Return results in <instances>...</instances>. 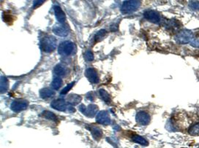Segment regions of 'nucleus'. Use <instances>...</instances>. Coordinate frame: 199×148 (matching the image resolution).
<instances>
[{
  "instance_id": "obj_1",
  "label": "nucleus",
  "mask_w": 199,
  "mask_h": 148,
  "mask_svg": "<svg viewBox=\"0 0 199 148\" xmlns=\"http://www.w3.org/2000/svg\"><path fill=\"white\" fill-rule=\"evenodd\" d=\"M56 47V40L54 37H45L42 39V40L40 42V48L45 52H52L53 50H54V49H55Z\"/></svg>"
},
{
  "instance_id": "obj_2",
  "label": "nucleus",
  "mask_w": 199,
  "mask_h": 148,
  "mask_svg": "<svg viewBox=\"0 0 199 148\" xmlns=\"http://www.w3.org/2000/svg\"><path fill=\"white\" fill-rule=\"evenodd\" d=\"M75 50V45L70 41H64L58 48V53L60 55L69 56Z\"/></svg>"
},
{
  "instance_id": "obj_3",
  "label": "nucleus",
  "mask_w": 199,
  "mask_h": 148,
  "mask_svg": "<svg viewBox=\"0 0 199 148\" xmlns=\"http://www.w3.org/2000/svg\"><path fill=\"white\" fill-rule=\"evenodd\" d=\"M193 37V33L190 30H185L181 31L179 34L176 35L175 40L179 44H187L190 42L191 39Z\"/></svg>"
},
{
  "instance_id": "obj_4",
  "label": "nucleus",
  "mask_w": 199,
  "mask_h": 148,
  "mask_svg": "<svg viewBox=\"0 0 199 148\" xmlns=\"http://www.w3.org/2000/svg\"><path fill=\"white\" fill-rule=\"evenodd\" d=\"M140 5L139 1H125L123 2L121 10L124 13H130L136 11Z\"/></svg>"
},
{
  "instance_id": "obj_5",
  "label": "nucleus",
  "mask_w": 199,
  "mask_h": 148,
  "mask_svg": "<svg viewBox=\"0 0 199 148\" xmlns=\"http://www.w3.org/2000/svg\"><path fill=\"white\" fill-rule=\"evenodd\" d=\"M27 107H28V102L26 101L23 100V99H19V100H15L12 103L10 108L13 112H18L26 110Z\"/></svg>"
},
{
  "instance_id": "obj_6",
  "label": "nucleus",
  "mask_w": 199,
  "mask_h": 148,
  "mask_svg": "<svg viewBox=\"0 0 199 148\" xmlns=\"http://www.w3.org/2000/svg\"><path fill=\"white\" fill-rule=\"evenodd\" d=\"M79 110L86 116L91 118L96 114L97 111V107L96 105H89L88 107H85L84 105H81L79 107Z\"/></svg>"
},
{
  "instance_id": "obj_7",
  "label": "nucleus",
  "mask_w": 199,
  "mask_h": 148,
  "mask_svg": "<svg viewBox=\"0 0 199 148\" xmlns=\"http://www.w3.org/2000/svg\"><path fill=\"white\" fill-rule=\"evenodd\" d=\"M70 107V105H68L63 99H56L51 103L52 108L59 111H62V112L67 110H69Z\"/></svg>"
},
{
  "instance_id": "obj_8",
  "label": "nucleus",
  "mask_w": 199,
  "mask_h": 148,
  "mask_svg": "<svg viewBox=\"0 0 199 148\" xmlns=\"http://www.w3.org/2000/svg\"><path fill=\"white\" fill-rule=\"evenodd\" d=\"M136 119L138 123L140 124V125L146 126L149 123L150 116L149 115V114L146 113V112L140 111V112H138L137 115H136Z\"/></svg>"
},
{
  "instance_id": "obj_9",
  "label": "nucleus",
  "mask_w": 199,
  "mask_h": 148,
  "mask_svg": "<svg viewBox=\"0 0 199 148\" xmlns=\"http://www.w3.org/2000/svg\"><path fill=\"white\" fill-rule=\"evenodd\" d=\"M85 75L90 83H95V84L98 83L99 77L95 69H92V68H89V69L86 70Z\"/></svg>"
},
{
  "instance_id": "obj_10",
  "label": "nucleus",
  "mask_w": 199,
  "mask_h": 148,
  "mask_svg": "<svg viewBox=\"0 0 199 148\" xmlns=\"http://www.w3.org/2000/svg\"><path fill=\"white\" fill-rule=\"evenodd\" d=\"M97 123L103 125H108L111 123V118L108 112L106 111H101L97 114L96 118Z\"/></svg>"
},
{
  "instance_id": "obj_11",
  "label": "nucleus",
  "mask_w": 199,
  "mask_h": 148,
  "mask_svg": "<svg viewBox=\"0 0 199 148\" xmlns=\"http://www.w3.org/2000/svg\"><path fill=\"white\" fill-rule=\"evenodd\" d=\"M144 17L147 20L154 23H158L160 21V16L157 12L154 10H147L144 13Z\"/></svg>"
},
{
  "instance_id": "obj_12",
  "label": "nucleus",
  "mask_w": 199,
  "mask_h": 148,
  "mask_svg": "<svg viewBox=\"0 0 199 148\" xmlns=\"http://www.w3.org/2000/svg\"><path fill=\"white\" fill-rule=\"evenodd\" d=\"M53 32L56 35L60 37H66L68 34V29L64 26H55L53 28Z\"/></svg>"
},
{
  "instance_id": "obj_13",
  "label": "nucleus",
  "mask_w": 199,
  "mask_h": 148,
  "mask_svg": "<svg viewBox=\"0 0 199 148\" xmlns=\"http://www.w3.org/2000/svg\"><path fill=\"white\" fill-rule=\"evenodd\" d=\"M54 13H55V15L56 19L59 23H64V21H65V14L62 10L61 9V7L59 6L55 5L54 6Z\"/></svg>"
},
{
  "instance_id": "obj_14",
  "label": "nucleus",
  "mask_w": 199,
  "mask_h": 148,
  "mask_svg": "<svg viewBox=\"0 0 199 148\" xmlns=\"http://www.w3.org/2000/svg\"><path fill=\"white\" fill-rule=\"evenodd\" d=\"M89 130H90L91 134H92L93 135V137L95 138V139H100L101 137H102L103 135V132H102V130L100 129V128L97 127V126H89L88 127Z\"/></svg>"
},
{
  "instance_id": "obj_15",
  "label": "nucleus",
  "mask_w": 199,
  "mask_h": 148,
  "mask_svg": "<svg viewBox=\"0 0 199 148\" xmlns=\"http://www.w3.org/2000/svg\"><path fill=\"white\" fill-rule=\"evenodd\" d=\"M9 83L7 79L5 77H2L0 80V92L2 93H5L8 89Z\"/></svg>"
},
{
  "instance_id": "obj_16",
  "label": "nucleus",
  "mask_w": 199,
  "mask_h": 148,
  "mask_svg": "<svg viewBox=\"0 0 199 148\" xmlns=\"http://www.w3.org/2000/svg\"><path fill=\"white\" fill-rule=\"evenodd\" d=\"M54 94V91H53L50 88H43L42 90L40 91V96L41 98L43 99H46L49 98V97L52 96Z\"/></svg>"
},
{
  "instance_id": "obj_17",
  "label": "nucleus",
  "mask_w": 199,
  "mask_h": 148,
  "mask_svg": "<svg viewBox=\"0 0 199 148\" xmlns=\"http://www.w3.org/2000/svg\"><path fill=\"white\" fill-rule=\"evenodd\" d=\"M54 73L57 76H63L65 75L66 72V68L61 64H58L54 67Z\"/></svg>"
},
{
  "instance_id": "obj_18",
  "label": "nucleus",
  "mask_w": 199,
  "mask_h": 148,
  "mask_svg": "<svg viewBox=\"0 0 199 148\" xmlns=\"http://www.w3.org/2000/svg\"><path fill=\"white\" fill-rule=\"evenodd\" d=\"M132 140L135 142L140 144L142 145H146L148 144L147 142L145 139H144L143 137H141L140 136H138L137 134H133L132 137Z\"/></svg>"
},
{
  "instance_id": "obj_19",
  "label": "nucleus",
  "mask_w": 199,
  "mask_h": 148,
  "mask_svg": "<svg viewBox=\"0 0 199 148\" xmlns=\"http://www.w3.org/2000/svg\"><path fill=\"white\" fill-rule=\"evenodd\" d=\"M99 93H100V96L101 97V99H102L105 102L109 103L111 102V97L109 96L108 93H107L105 90L100 89V90L99 91Z\"/></svg>"
},
{
  "instance_id": "obj_20",
  "label": "nucleus",
  "mask_w": 199,
  "mask_h": 148,
  "mask_svg": "<svg viewBox=\"0 0 199 148\" xmlns=\"http://www.w3.org/2000/svg\"><path fill=\"white\" fill-rule=\"evenodd\" d=\"M189 134L192 136H198L199 135V123L194 124L191 126L189 129Z\"/></svg>"
},
{
  "instance_id": "obj_21",
  "label": "nucleus",
  "mask_w": 199,
  "mask_h": 148,
  "mask_svg": "<svg viewBox=\"0 0 199 148\" xmlns=\"http://www.w3.org/2000/svg\"><path fill=\"white\" fill-rule=\"evenodd\" d=\"M42 115L44 117V118H47V119H49L51 120H53V121H57V118L53 112H50V111H44L43 112Z\"/></svg>"
},
{
  "instance_id": "obj_22",
  "label": "nucleus",
  "mask_w": 199,
  "mask_h": 148,
  "mask_svg": "<svg viewBox=\"0 0 199 148\" xmlns=\"http://www.w3.org/2000/svg\"><path fill=\"white\" fill-rule=\"evenodd\" d=\"M62 84V79L60 78L59 77H56L54 79V80L52 81L51 87L54 89H55V90H57V89H59L60 87H61Z\"/></svg>"
},
{
  "instance_id": "obj_23",
  "label": "nucleus",
  "mask_w": 199,
  "mask_h": 148,
  "mask_svg": "<svg viewBox=\"0 0 199 148\" xmlns=\"http://www.w3.org/2000/svg\"><path fill=\"white\" fill-rule=\"evenodd\" d=\"M68 100H69V103H70L71 104H77L81 102V97L79 96V95L73 94L71 95V96L68 98Z\"/></svg>"
},
{
  "instance_id": "obj_24",
  "label": "nucleus",
  "mask_w": 199,
  "mask_h": 148,
  "mask_svg": "<svg viewBox=\"0 0 199 148\" xmlns=\"http://www.w3.org/2000/svg\"><path fill=\"white\" fill-rule=\"evenodd\" d=\"M107 32L105 30V29H101L100 32H98L95 35V42H100V40H102L103 38L106 36Z\"/></svg>"
},
{
  "instance_id": "obj_25",
  "label": "nucleus",
  "mask_w": 199,
  "mask_h": 148,
  "mask_svg": "<svg viewBox=\"0 0 199 148\" xmlns=\"http://www.w3.org/2000/svg\"><path fill=\"white\" fill-rule=\"evenodd\" d=\"M189 6H190V8L199 10V2H190L189 3Z\"/></svg>"
},
{
  "instance_id": "obj_26",
  "label": "nucleus",
  "mask_w": 199,
  "mask_h": 148,
  "mask_svg": "<svg viewBox=\"0 0 199 148\" xmlns=\"http://www.w3.org/2000/svg\"><path fill=\"white\" fill-rule=\"evenodd\" d=\"M84 58L87 61H92L94 59V55L91 51H87L84 54Z\"/></svg>"
},
{
  "instance_id": "obj_27",
  "label": "nucleus",
  "mask_w": 199,
  "mask_h": 148,
  "mask_svg": "<svg viewBox=\"0 0 199 148\" xmlns=\"http://www.w3.org/2000/svg\"><path fill=\"white\" fill-rule=\"evenodd\" d=\"M73 85H74V82H73V83H72L71 84L67 85V86L64 88L63 90L61 91V94H66V93H67L68 91H69L70 89L72 88V87H73Z\"/></svg>"
},
{
  "instance_id": "obj_28",
  "label": "nucleus",
  "mask_w": 199,
  "mask_h": 148,
  "mask_svg": "<svg viewBox=\"0 0 199 148\" xmlns=\"http://www.w3.org/2000/svg\"><path fill=\"white\" fill-rule=\"evenodd\" d=\"M190 45L191 46H193V48H199V38H196L190 42Z\"/></svg>"
},
{
  "instance_id": "obj_29",
  "label": "nucleus",
  "mask_w": 199,
  "mask_h": 148,
  "mask_svg": "<svg viewBox=\"0 0 199 148\" xmlns=\"http://www.w3.org/2000/svg\"><path fill=\"white\" fill-rule=\"evenodd\" d=\"M43 2H41V1H37V2H35V3H34V7H37V6H38V5H41V4H42Z\"/></svg>"
},
{
  "instance_id": "obj_30",
  "label": "nucleus",
  "mask_w": 199,
  "mask_h": 148,
  "mask_svg": "<svg viewBox=\"0 0 199 148\" xmlns=\"http://www.w3.org/2000/svg\"><path fill=\"white\" fill-rule=\"evenodd\" d=\"M87 98L89 99H90L91 101H92L93 99H94V96H93V95H91V93H89V94H88L87 96Z\"/></svg>"
},
{
  "instance_id": "obj_31",
  "label": "nucleus",
  "mask_w": 199,
  "mask_h": 148,
  "mask_svg": "<svg viewBox=\"0 0 199 148\" xmlns=\"http://www.w3.org/2000/svg\"><path fill=\"white\" fill-rule=\"evenodd\" d=\"M198 148H199V147H198Z\"/></svg>"
}]
</instances>
